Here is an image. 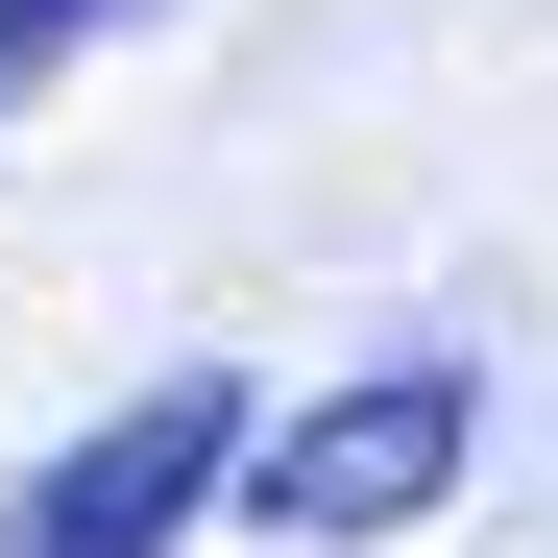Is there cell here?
Instances as JSON below:
<instances>
[{"label":"cell","mask_w":558,"mask_h":558,"mask_svg":"<svg viewBox=\"0 0 558 558\" xmlns=\"http://www.w3.org/2000/svg\"><path fill=\"white\" fill-rule=\"evenodd\" d=\"M461 461H486V389H461V364H340L316 413H267L243 510L316 534V558H389L413 510H461Z\"/></svg>","instance_id":"1"},{"label":"cell","mask_w":558,"mask_h":558,"mask_svg":"<svg viewBox=\"0 0 558 558\" xmlns=\"http://www.w3.org/2000/svg\"><path fill=\"white\" fill-rule=\"evenodd\" d=\"M243 461H267V437H243L219 364H146V389L73 437V461H25V486H0V558H170V534L243 486Z\"/></svg>","instance_id":"2"},{"label":"cell","mask_w":558,"mask_h":558,"mask_svg":"<svg viewBox=\"0 0 558 558\" xmlns=\"http://www.w3.org/2000/svg\"><path fill=\"white\" fill-rule=\"evenodd\" d=\"M146 0H0V98H25V73H73V49H122Z\"/></svg>","instance_id":"3"}]
</instances>
